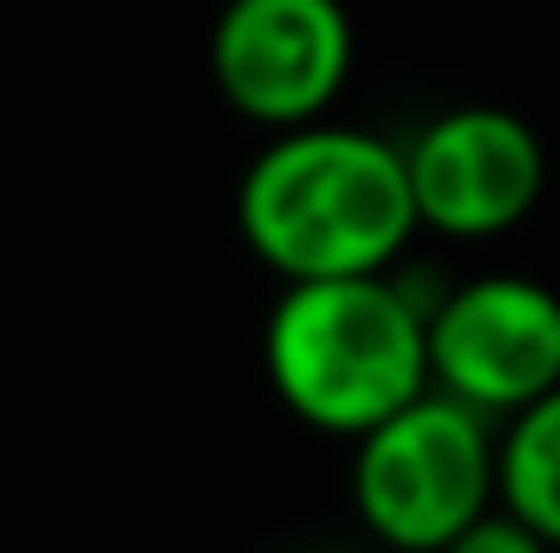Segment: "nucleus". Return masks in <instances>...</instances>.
I'll list each match as a JSON object with an SVG mask.
<instances>
[{
	"mask_svg": "<svg viewBox=\"0 0 560 553\" xmlns=\"http://www.w3.org/2000/svg\"><path fill=\"white\" fill-rule=\"evenodd\" d=\"M235 222L287 286L293 280L392 274L418 235V196L405 150L346 125L280 131L242 176Z\"/></svg>",
	"mask_w": 560,
	"mask_h": 553,
	"instance_id": "obj_1",
	"label": "nucleus"
},
{
	"mask_svg": "<svg viewBox=\"0 0 560 553\" xmlns=\"http://www.w3.org/2000/svg\"><path fill=\"white\" fill-rule=\"evenodd\" d=\"M268 378L300 423L359 443L430 391V313L392 274L293 280L268 319Z\"/></svg>",
	"mask_w": 560,
	"mask_h": 553,
	"instance_id": "obj_2",
	"label": "nucleus"
},
{
	"mask_svg": "<svg viewBox=\"0 0 560 553\" xmlns=\"http://www.w3.org/2000/svg\"><path fill=\"white\" fill-rule=\"evenodd\" d=\"M359 521L398 553H443L495 502V436L489 416L423 391L418 404L359 436L352 462Z\"/></svg>",
	"mask_w": 560,
	"mask_h": 553,
	"instance_id": "obj_3",
	"label": "nucleus"
},
{
	"mask_svg": "<svg viewBox=\"0 0 560 553\" xmlns=\"http://www.w3.org/2000/svg\"><path fill=\"white\" fill-rule=\"evenodd\" d=\"M430 385L482 416H515L560 391V293L482 274L430 306Z\"/></svg>",
	"mask_w": 560,
	"mask_h": 553,
	"instance_id": "obj_4",
	"label": "nucleus"
},
{
	"mask_svg": "<svg viewBox=\"0 0 560 553\" xmlns=\"http://www.w3.org/2000/svg\"><path fill=\"white\" fill-rule=\"evenodd\" d=\"M209 66L248 125L300 131L319 125L352 79V20L339 0H229Z\"/></svg>",
	"mask_w": 560,
	"mask_h": 553,
	"instance_id": "obj_5",
	"label": "nucleus"
},
{
	"mask_svg": "<svg viewBox=\"0 0 560 553\" xmlns=\"http://www.w3.org/2000/svg\"><path fill=\"white\" fill-rule=\"evenodd\" d=\"M405 169H411L418 222L456 242L509 235L515 222H528V209L548 189L541 138L502 105H456L430 118L405 150Z\"/></svg>",
	"mask_w": 560,
	"mask_h": 553,
	"instance_id": "obj_6",
	"label": "nucleus"
},
{
	"mask_svg": "<svg viewBox=\"0 0 560 553\" xmlns=\"http://www.w3.org/2000/svg\"><path fill=\"white\" fill-rule=\"evenodd\" d=\"M495 495L515 521L560 548V391L509 416V436L495 443Z\"/></svg>",
	"mask_w": 560,
	"mask_h": 553,
	"instance_id": "obj_7",
	"label": "nucleus"
},
{
	"mask_svg": "<svg viewBox=\"0 0 560 553\" xmlns=\"http://www.w3.org/2000/svg\"><path fill=\"white\" fill-rule=\"evenodd\" d=\"M443 553H555V548H548L528 521H515L509 508H489L482 521H469Z\"/></svg>",
	"mask_w": 560,
	"mask_h": 553,
	"instance_id": "obj_8",
	"label": "nucleus"
}]
</instances>
